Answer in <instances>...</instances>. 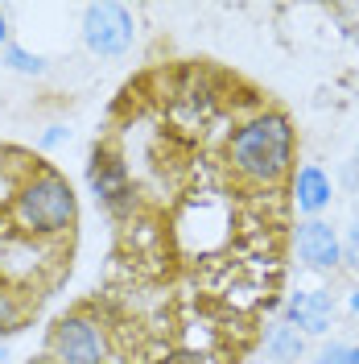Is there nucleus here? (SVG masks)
<instances>
[{
    "instance_id": "obj_1",
    "label": "nucleus",
    "mask_w": 359,
    "mask_h": 364,
    "mask_svg": "<svg viewBox=\"0 0 359 364\" xmlns=\"http://www.w3.org/2000/svg\"><path fill=\"white\" fill-rule=\"evenodd\" d=\"M227 166L244 186H277L293 166V129L281 112H260L244 120L227 141Z\"/></svg>"
},
{
    "instance_id": "obj_2",
    "label": "nucleus",
    "mask_w": 359,
    "mask_h": 364,
    "mask_svg": "<svg viewBox=\"0 0 359 364\" xmlns=\"http://www.w3.org/2000/svg\"><path fill=\"white\" fill-rule=\"evenodd\" d=\"M74 191L62 174L54 170H38L17 186L13 199V215L29 236H62L74 224Z\"/></svg>"
},
{
    "instance_id": "obj_3",
    "label": "nucleus",
    "mask_w": 359,
    "mask_h": 364,
    "mask_svg": "<svg viewBox=\"0 0 359 364\" xmlns=\"http://www.w3.org/2000/svg\"><path fill=\"white\" fill-rule=\"evenodd\" d=\"M136 38V25H133V13L124 4H87L83 9V42H87L91 54L99 58H120L128 54V46Z\"/></svg>"
},
{
    "instance_id": "obj_4",
    "label": "nucleus",
    "mask_w": 359,
    "mask_h": 364,
    "mask_svg": "<svg viewBox=\"0 0 359 364\" xmlns=\"http://www.w3.org/2000/svg\"><path fill=\"white\" fill-rule=\"evenodd\" d=\"M104 336L83 315H67L50 331V356L58 364H104Z\"/></svg>"
},
{
    "instance_id": "obj_5",
    "label": "nucleus",
    "mask_w": 359,
    "mask_h": 364,
    "mask_svg": "<svg viewBox=\"0 0 359 364\" xmlns=\"http://www.w3.org/2000/svg\"><path fill=\"white\" fill-rule=\"evenodd\" d=\"M91 191H95V199L116 211V215H124V211H133V186H128V170H124V161L108 154V149H95V158H91Z\"/></svg>"
},
{
    "instance_id": "obj_6",
    "label": "nucleus",
    "mask_w": 359,
    "mask_h": 364,
    "mask_svg": "<svg viewBox=\"0 0 359 364\" xmlns=\"http://www.w3.org/2000/svg\"><path fill=\"white\" fill-rule=\"evenodd\" d=\"M293 245H297V257H302L310 269H335L338 261H343V240L335 236V228L322 224V220L297 224Z\"/></svg>"
},
{
    "instance_id": "obj_7",
    "label": "nucleus",
    "mask_w": 359,
    "mask_h": 364,
    "mask_svg": "<svg viewBox=\"0 0 359 364\" xmlns=\"http://www.w3.org/2000/svg\"><path fill=\"white\" fill-rule=\"evenodd\" d=\"M289 327L293 331H302V336H322L326 327H331V318H335V298L326 294V290H297L289 298Z\"/></svg>"
},
{
    "instance_id": "obj_8",
    "label": "nucleus",
    "mask_w": 359,
    "mask_h": 364,
    "mask_svg": "<svg viewBox=\"0 0 359 364\" xmlns=\"http://www.w3.org/2000/svg\"><path fill=\"white\" fill-rule=\"evenodd\" d=\"M326 203H331V178H326L318 166H302L297 178H293V207L314 220Z\"/></svg>"
},
{
    "instance_id": "obj_9",
    "label": "nucleus",
    "mask_w": 359,
    "mask_h": 364,
    "mask_svg": "<svg viewBox=\"0 0 359 364\" xmlns=\"http://www.w3.org/2000/svg\"><path fill=\"white\" fill-rule=\"evenodd\" d=\"M265 348H269V356L277 364H289L306 352V336L293 331V327H272L269 336H265Z\"/></svg>"
},
{
    "instance_id": "obj_10",
    "label": "nucleus",
    "mask_w": 359,
    "mask_h": 364,
    "mask_svg": "<svg viewBox=\"0 0 359 364\" xmlns=\"http://www.w3.org/2000/svg\"><path fill=\"white\" fill-rule=\"evenodd\" d=\"M0 63H4L9 70H17V75H45V58L42 54H29V50H21V46H4Z\"/></svg>"
},
{
    "instance_id": "obj_11",
    "label": "nucleus",
    "mask_w": 359,
    "mask_h": 364,
    "mask_svg": "<svg viewBox=\"0 0 359 364\" xmlns=\"http://www.w3.org/2000/svg\"><path fill=\"white\" fill-rule=\"evenodd\" d=\"M17 323H21V302H17V294L0 290V331H13Z\"/></svg>"
},
{
    "instance_id": "obj_12",
    "label": "nucleus",
    "mask_w": 359,
    "mask_h": 364,
    "mask_svg": "<svg viewBox=\"0 0 359 364\" xmlns=\"http://www.w3.org/2000/svg\"><path fill=\"white\" fill-rule=\"evenodd\" d=\"M347 352H351V348H343V343H331V348L318 356V364H351V360H347Z\"/></svg>"
},
{
    "instance_id": "obj_13",
    "label": "nucleus",
    "mask_w": 359,
    "mask_h": 364,
    "mask_svg": "<svg viewBox=\"0 0 359 364\" xmlns=\"http://www.w3.org/2000/svg\"><path fill=\"white\" fill-rule=\"evenodd\" d=\"M343 257H347L351 265H359V224H351V232H347V245H343Z\"/></svg>"
},
{
    "instance_id": "obj_14",
    "label": "nucleus",
    "mask_w": 359,
    "mask_h": 364,
    "mask_svg": "<svg viewBox=\"0 0 359 364\" xmlns=\"http://www.w3.org/2000/svg\"><path fill=\"white\" fill-rule=\"evenodd\" d=\"M161 364H206V356L202 352H170Z\"/></svg>"
},
{
    "instance_id": "obj_15",
    "label": "nucleus",
    "mask_w": 359,
    "mask_h": 364,
    "mask_svg": "<svg viewBox=\"0 0 359 364\" xmlns=\"http://www.w3.org/2000/svg\"><path fill=\"white\" fill-rule=\"evenodd\" d=\"M62 136H67V129H62V124H54V129H50V133L42 136V145H45V149H50V145H58Z\"/></svg>"
},
{
    "instance_id": "obj_16",
    "label": "nucleus",
    "mask_w": 359,
    "mask_h": 364,
    "mask_svg": "<svg viewBox=\"0 0 359 364\" xmlns=\"http://www.w3.org/2000/svg\"><path fill=\"white\" fill-rule=\"evenodd\" d=\"M4 38H9V17L0 13V42H4Z\"/></svg>"
},
{
    "instance_id": "obj_17",
    "label": "nucleus",
    "mask_w": 359,
    "mask_h": 364,
    "mask_svg": "<svg viewBox=\"0 0 359 364\" xmlns=\"http://www.w3.org/2000/svg\"><path fill=\"white\" fill-rule=\"evenodd\" d=\"M347 360H351V364H359V348H351V352H347Z\"/></svg>"
},
{
    "instance_id": "obj_18",
    "label": "nucleus",
    "mask_w": 359,
    "mask_h": 364,
    "mask_svg": "<svg viewBox=\"0 0 359 364\" xmlns=\"http://www.w3.org/2000/svg\"><path fill=\"white\" fill-rule=\"evenodd\" d=\"M351 311H359V290H355V294H351Z\"/></svg>"
},
{
    "instance_id": "obj_19",
    "label": "nucleus",
    "mask_w": 359,
    "mask_h": 364,
    "mask_svg": "<svg viewBox=\"0 0 359 364\" xmlns=\"http://www.w3.org/2000/svg\"><path fill=\"white\" fill-rule=\"evenodd\" d=\"M33 364H58V360H54V356H42V360H33Z\"/></svg>"
},
{
    "instance_id": "obj_20",
    "label": "nucleus",
    "mask_w": 359,
    "mask_h": 364,
    "mask_svg": "<svg viewBox=\"0 0 359 364\" xmlns=\"http://www.w3.org/2000/svg\"><path fill=\"white\" fill-rule=\"evenodd\" d=\"M4 360H9V352H4V348H0V364H4Z\"/></svg>"
}]
</instances>
